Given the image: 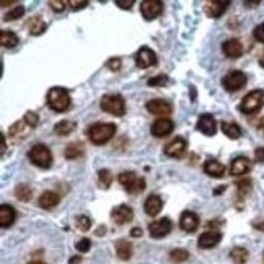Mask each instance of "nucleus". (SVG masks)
Listing matches in <instances>:
<instances>
[{
	"label": "nucleus",
	"mask_w": 264,
	"mask_h": 264,
	"mask_svg": "<svg viewBox=\"0 0 264 264\" xmlns=\"http://www.w3.org/2000/svg\"><path fill=\"white\" fill-rule=\"evenodd\" d=\"M111 219H113L117 225H124V223H129L132 219H134V210H132L126 204H121L113 209L111 212Z\"/></svg>",
	"instance_id": "nucleus-11"
},
{
	"label": "nucleus",
	"mask_w": 264,
	"mask_h": 264,
	"mask_svg": "<svg viewBox=\"0 0 264 264\" xmlns=\"http://www.w3.org/2000/svg\"><path fill=\"white\" fill-rule=\"evenodd\" d=\"M254 38L258 39V41L264 43V23H261L259 26L254 28Z\"/></svg>",
	"instance_id": "nucleus-44"
},
{
	"label": "nucleus",
	"mask_w": 264,
	"mask_h": 264,
	"mask_svg": "<svg viewBox=\"0 0 264 264\" xmlns=\"http://www.w3.org/2000/svg\"><path fill=\"white\" fill-rule=\"evenodd\" d=\"M28 264H44V262H41V261H31V262H28Z\"/></svg>",
	"instance_id": "nucleus-52"
},
{
	"label": "nucleus",
	"mask_w": 264,
	"mask_h": 264,
	"mask_svg": "<svg viewBox=\"0 0 264 264\" xmlns=\"http://www.w3.org/2000/svg\"><path fill=\"white\" fill-rule=\"evenodd\" d=\"M186 141H184L183 137H176V139H173L170 144H167L165 145V149H163V152H165V155L167 157H171V158H180V157H183L184 155V152H186Z\"/></svg>",
	"instance_id": "nucleus-10"
},
{
	"label": "nucleus",
	"mask_w": 264,
	"mask_h": 264,
	"mask_svg": "<svg viewBox=\"0 0 264 264\" xmlns=\"http://www.w3.org/2000/svg\"><path fill=\"white\" fill-rule=\"evenodd\" d=\"M189 258V253L186 251V249H173V251L170 253V259L173 262H184Z\"/></svg>",
	"instance_id": "nucleus-33"
},
{
	"label": "nucleus",
	"mask_w": 264,
	"mask_h": 264,
	"mask_svg": "<svg viewBox=\"0 0 264 264\" xmlns=\"http://www.w3.org/2000/svg\"><path fill=\"white\" fill-rule=\"evenodd\" d=\"M48 104L49 106L57 111V113H64L70 108V95L65 88L61 87H54L49 90L48 93Z\"/></svg>",
	"instance_id": "nucleus-2"
},
{
	"label": "nucleus",
	"mask_w": 264,
	"mask_h": 264,
	"mask_svg": "<svg viewBox=\"0 0 264 264\" xmlns=\"http://www.w3.org/2000/svg\"><path fill=\"white\" fill-rule=\"evenodd\" d=\"M249 186H251V181H241L238 183V194L240 196H245V193L249 191Z\"/></svg>",
	"instance_id": "nucleus-43"
},
{
	"label": "nucleus",
	"mask_w": 264,
	"mask_h": 264,
	"mask_svg": "<svg viewBox=\"0 0 264 264\" xmlns=\"http://www.w3.org/2000/svg\"><path fill=\"white\" fill-rule=\"evenodd\" d=\"M197 130L202 132L204 136H214L217 132V124L214 116L210 114H202L197 121Z\"/></svg>",
	"instance_id": "nucleus-18"
},
{
	"label": "nucleus",
	"mask_w": 264,
	"mask_h": 264,
	"mask_svg": "<svg viewBox=\"0 0 264 264\" xmlns=\"http://www.w3.org/2000/svg\"><path fill=\"white\" fill-rule=\"evenodd\" d=\"M254 158H256V162H258V163H264V147L256 149V152H254Z\"/></svg>",
	"instance_id": "nucleus-46"
},
{
	"label": "nucleus",
	"mask_w": 264,
	"mask_h": 264,
	"mask_svg": "<svg viewBox=\"0 0 264 264\" xmlns=\"http://www.w3.org/2000/svg\"><path fill=\"white\" fill-rule=\"evenodd\" d=\"M222 132L228 139H233V141L240 139L241 136V129L238 124H235V122H222Z\"/></svg>",
	"instance_id": "nucleus-28"
},
{
	"label": "nucleus",
	"mask_w": 264,
	"mask_h": 264,
	"mask_svg": "<svg viewBox=\"0 0 264 264\" xmlns=\"http://www.w3.org/2000/svg\"><path fill=\"white\" fill-rule=\"evenodd\" d=\"M204 171L212 178H222L223 173H225V167L217 160H209L204 165Z\"/></svg>",
	"instance_id": "nucleus-24"
},
{
	"label": "nucleus",
	"mask_w": 264,
	"mask_h": 264,
	"mask_svg": "<svg viewBox=\"0 0 264 264\" xmlns=\"http://www.w3.org/2000/svg\"><path fill=\"white\" fill-rule=\"evenodd\" d=\"M222 51H223V54L230 59H238L243 54V44L235 38L227 39V41L222 44Z\"/></svg>",
	"instance_id": "nucleus-16"
},
{
	"label": "nucleus",
	"mask_w": 264,
	"mask_h": 264,
	"mask_svg": "<svg viewBox=\"0 0 264 264\" xmlns=\"http://www.w3.org/2000/svg\"><path fill=\"white\" fill-rule=\"evenodd\" d=\"M228 5V0H209V2L204 4V12L209 18H219L225 13Z\"/></svg>",
	"instance_id": "nucleus-8"
},
{
	"label": "nucleus",
	"mask_w": 264,
	"mask_h": 264,
	"mask_svg": "<svg viewBox=\"0 0 264 264\" xmlns=\"http://www.w3.org/2000/svg\"><path fill=\"white\" fill-rule=\"evenodd\" d=\"M80 261H82L80 256H74V258H70V259H69V262H70V264H78Z\"/></svg>",
	"instance_id": "nucleus-48"
},
{
	"label": "nucleus",
	"mask_w": 264,
	"mask_h": 264,
	"mask_svg": "<svg viewBox=\"0 0 264 264\" xmlns=\"http://www.w3.org/2000/svg\"><path fill=\"white\" fill-rule=\"evenodd\" d=\"M173 121L168 119V117H163V119H157L154 124H152V136L155 137H165L173 132Z\"/></svg>",
	"instance_id": "nucleus-15"
},
{
	"label": "nucleus",
	"mask_w": 264,
	"mask_h": 264,
	"mask_svg": "<svg viewBox=\"0 0 264 264\" xmlns=\"http://www.w3.org/2000/svg\"><path fill=\"white\" fill-rule=\"evenodd\" d=\"M171 232V220L170 219H158L149 225V233L154 238H162Z\"/></svg>",
	"instance_id": "nucleus-12"
},
{
	"label": "nucleus",
	"mask_w": 264,
	"mask_h": 264,
	"mask_svg": "<svg viewBox=\"0 0 264 264\" xmlns=\"http://www.w3.org/2000/svg\"><path fill=\"white\" fill-rule=\"evenodd\" d=\"M136 64L141 69H147V67H152V65H155L157 64L155 52L152 49H149V48H142L136 56Z\"/></svg>",
	"instance_id": "nucleus-14"
},
{
	"label": "nucleus",
	"mask_w": 264,
	"mask_h": 264,
	"mask_svg": "<svg viewBox=\"0 0 264 264\" xmlns=\"http://www.w3.org/2000/svg\"><path fill=\"white\" fill-rule=\"evenodd\" d=\"M28 157H30V160L39 168H49L52 165L51 150L46 147V145H43V144L33 145V147L30 149V152H28Z\"/></svg>",
	"instance_id": "nucleus-3"
},
{
	"label": "nucleus",
	"mask_w": 264,
	"mask_h": 264,
	"mask_svg": "<svg viewBox=\"0 0 264 264\" xmlns=\"http://www.w3.org/2000/svg\"><path fill=\"white\" fill-rule=\"evenodd\" d=\"M116 5L119 7V9H126L129 10L132 5H134V0H116Z\"/></svg>",
	"instance_id": "nucleus-45"
},
{
	"label": "nucleus",
	"mask_w": 264,
	"mask_h": 264,
	"mask_svg": "<svg viewBox=\"0 0 264 264\" xmlns=\"http://www.w3.org/2000/svg\"><path fill=\"white\" fill-rule=\"evenodd\" d=\"M167 82H168V77L167 75H158V77L149 78V85H150V87H163V85H167Z\"/></svg>",
	"instance_id": "nucleus-38"
},
{
	"label": "nucleus",
	"mask_w": 264,
	"mask_h": 264,
	"mask_svg": "<svg viewBox=\"0 0 264 264\" xmlns=\"http://www.w3.org/2000/svg\"><path fill=\"white\" fill-rule=\"evenodd\" d=\"M98 183L103 189H108L113 183V175H111L109 170H100L98 171Z\"/></svg>",
	"instance_id": "nucleus-30"
},
{
	"label": "nucleus",
	"mask_w": 264,
	"mask_h": 264,
	"mask_svg": "<svg viewBox=\"0 0 264 264\" xmlns=\"http://www.w3.org/2000/svg\"><path fill=\"white\" fill-rule=\"evenodd\" d=\"M163 207V201H162V197L160 196H157V194H152L147 197V201H145L144 204V210H145V214H149V215H157L158 212L162 210Z\"/></svg>",
	"instance_id": "nucleus-22"
},
{
	"label": "nucleus",
	"mask_w": 264,
	"mask_h": 264,
	"mask_svg": "<svg viewBox=\"0 0 264 264\" xmlns=\"http://www.w3.org/2000/svg\"><path fill=\"white\" fill-rule=\"evenodd\" d=\"M130 235H132V236H141V235H142V230H141V228H132V230H130Z\"/></svg>",
	"instance_id": "nucleus-47"
},
{
	"label": "nucleus",
	"mask_w": 264,
	"mask_h": 264,
	"mask_svg": "<svg viewBox=\"0 0 264 264\" xmlns=\"http://www.w3.org/2000/svg\"><path fill=\"white\" fill-rule=\"evenodd\" d=\"M46 28H48V25H46V22L41 17H33L28 22V30H30V33L33 36L43 35V33L46 31Z\"/></svg>",
	"instance_id": "nucleus-26"
},
{
	"label": "nucleus",
	"mask_w": 264,
	"mask_h": 264,
	"mask_svg": "<svg viewBox=\"0 0 264 264\" xmlns=\"http://www.w3.org/2000/svg\"><path fill=\"white\" fill-rule=\"evenodd\" d=\"M90 246H91V243H90V240H87V238H83V240H80L77 243V251H80V253H87L88 249H90Z\"/></svg>",
	"instance_id": "nucleus-41"
},
{
	"label": "nucleus",
	"mask_w": 264,
	"mask_h": 264,
	"mask_svg": "<svg viewBox=\"0 0 264 264\" xmlns=\"http://www.w3.org/2000/svg\"><path fill=\"white\" fill-rule=\"evenodd\" d=\"M83 154V150L78 147V145H74V144H70L67 149H65V157L67 158H77V157H80Z\"/></svg>",
	"instance_id": "nucleus-36"
},
{
	"label": "nucleus",
	"mask_w": 264,
	"mask_h": 264,
	"mask_svg": "<svg viewBox=\"0 0 264 264\" xmlns=\"http://www.w3.org/2000/svg\"><path fill=\"white\" fill-rule=\"evenodd\" d=\"M59 201H61V197H59L57 193H54V191H46V193H43L41 196H39V207L43 209H52L56 207Z\"/></svg>",
	"instance_id": "nucleus-23"
},
{
	"label": "nucleus",
	"mask_w": 264,
	"mask_h": 264,
	"mask_svg": "<svg viewBox=\"0 0 264 264\" xmlns=\"http://www.w3.org/2000/svg\"><path fill=\"white\" fill-rule=\"evenodd\" d=\"M77 227H78V230H82V232H87V230H90V227H91V220L87 215H78L77 217Z\"/></svg>",
	"instance_id": "nucleus-35"
},
{
	"label": "nucleus",
	"mask_w": 264,
	"mask_h": 264,
	"mask_svg": "<svg viewBox=\"0 0 264 264\" xmlns=\"http://www.w3.org/2000/svg\"><path fill=\"white\" fill-rule=\"evenodd\" d=\"M108 65V69L109 70H113V72H117L121 69V59L119 57H113V59H109V61L106 62Z\"/></svg>",
	"instance_id": "nucleus-40"
},
{
	"label": "nucleus",
	"mask_w": 264,
	"mask_h": 264,
	"mask_svg": "<svg viewBox=\"0 0 264 264\" xmlns=\"http://www.w3.org/2000/svg\"><path fill=\"white\" fill-rule=\"evenodd\" d=\"M141 12L145 20H154L163 12V2H160V0H144L141 5Z\"/></svg>",
	"instance_id": "nucleus-9"
},
{
	"label": "nucleus",
	"mask_w": 264,
	"mask_h": 264,
	"mask_svg": "<svg viewBox=\"0 0 264 264\" xmlns=\"http://www.w3.org/2000/svg\"><path fill=\"white\" fill-rule=\"evenodd\" d=\"M119 183L130 194H139L145 189V180L139 178L134 171H122L119 175Z\"/></svg>",
	"instance_id": "nucleus-6"
},
{
	"label": "nucleus",
	"mask_w": 264,
	"mask_h": 264,
	"mask_svg": "<svg viewBox=\"0 0 264 264\" xmlns=\"http://www.w3.org/2000/svg\"><path fill=\"white\" fill-rule=\"evenodd\" d=\"M23 13H25V9H23V7H22V5H17L15 9L10 10L9 13H7L4 20H7V22H13V20L22 18V17H23Z\"/></svg>",
	"instance_id": "nucleus-34"
},
{
	"label": "nucleus",
	"mask_w": 264,
	"mask_h": 264,
	"mask_svg": "<svg viewBox=\"0 0 264 264\" xmlns=\"http://www.w3.org/2000/svg\"><path fill=\"white\" fill-rule=\"evenodd\" d=\"M0 44L4 46V48H15L18 44V36L15 35L13 31H7V30H2L0 31Z\"/></svg>",
	"instance_id": "nucleus-27"
},
{
	"label": "nucleus",
	"mask_w": 264,
	"mask_h": 264,
	"mask_svg": "<svg viewBox=\"0 0 264 264\" xmlns=\"http://www.w3.org/2000/svg\"><path fill=\"white\" fill-rule=\"evenodd\" d=\"M101 109L113 116H124L126 113V101L121 95H104L101 98Z\"/></svg>",
	"instance_id": "nucleus-5"
},
{
	"label": "nucleus",
	"mask_w": 264,
	"mask_h": 264,
	"mask_svg": "<svg viewBox=\"0 0 264 264\" xmlns=\"http://www.w3.org/2000/svg\"><path fill=\"white\" fill-rule=\"evenodd\" d=\"M249 170H251V162H249L246 157H236L232 162V167H230V173L233 176H243L246 175Z\"/></svg>",
	"instance_id": "nucleus-20"
},
{
	"label": "nucleus",
	"mask_w": 264,
	"mask_h": 264,
	"mask_svg": "<svg viewBox=\"0 0 264 264\" xmlns=\"http://www.w3.org/2000/svg\"><path fill=\"white\" fill-rule=\"evenodd\" d=\"M147 109L149 113L155 114V116H168L171 114V104L165 100H150L147 103Z\"/></svg>",
	"instance_id": "nucleus-17"
},
{
	"label": "nucleus",
	"mask_w": 264,
	"mask_h": 264,
	"mask_svg": "<svg viewBox=\"0 0 264 264\" xmlns=\"http://www.w3.org/2000/svg\"><path fill=\"white\" fill-rule=\"evenodd\" d=\"M180 225H181V228L184 230V232L193 233L197 230V227H199V217H197L194 212L186 210V212H183V215H181Z\"/></svg>",
	"instance_id": "nucleus-19"
},
{
	"label": "nucleus",
	"mask_w": 264,
	"mask_h": 264,
	"mask_svg": "<svg viewBox=\"0 0 264 264\" xmlns=\"http://www.w3.org/2000/svg\"><path fill=\"white\" fill-rule=\"evenodd\" d=\"M222 85L227 91H238L246 85V75L240 70L228 72V74L222 78Z\"/></svg>",
	"instance_id": "nucleus-7"
},
{
	"label": "nucleus",
	"mask_w": 264,
	"mask_h": 264,
	"mask_svg": "<svg viewBox=\"0 0 264 264\" xmlns=\"http://www.w3.org/2000/svg\"><path fill=\"white\" fill-rule=\"evenodd\" d=\"M116 132V126L114 124H106V122H98L93 124L88 129V139L91 141V144L95 145H103L108 141H111Z\"/></svg>",
	"instance_id": "nucleus-1"
},
{
	"label": "nucleus",
	"mask_w": 264,
	"mask_h": 264,
	"mask_svg": "<svg viewBox=\"0 0 264 264\" xmlns=\"http://www.w3.org/2000/svg\"><path fill=\"white\" fill-rule=\"evenodd\" d=\"M65 4H67V2H64V0H49V2H48V5L54 12H62L65 9Z\"/></svg>",
	"instance_id": "nucleus-39"
},
{
	"label": "nucleus",
	"mask_w": 264,
	"mask_h": 264,
	"mask_svg": "<svg viewBox=\"0 0 264 264\" xmlns=\"http://www.w3.org/2000/svg\"><path fill=\"white\" fill-rule=\"evenodd\" d=\"M38 121H39V116L35 113V111H28V113L25 114V119H23V122L28 124L30 127H36Z\"/></svg>",
	"instance_id": "nucleus-37"
},
{
	"label": "nucleus",
	"mask_w": 264,
	"mask_h": 264,
	"mask_svg": "<svg viewBox=\"0 0 264 264\" xmlns=\"http://www.w3.org/2000/svg\"><path fill=\"white\" fill-rule=\"evenodd\" d=\"M230 256H232V259L236 264H245L248 261V251H246L245 248H240V246L233 248L232 253H230Z\"/></svg>",
	"instance_id": "nucleus-31"
},
{
	"label": "nucleus",
	"mask_w": 264,
	"mask_h": 264,
	"mask_svg": "<svg viewBox=\"0 0 264 264\" xmlns=\"http://www.w3.org/2000/svg\"><path fill=\"white\" fill-rule=\"evenodd\" d=\"M262 104H264V91L253 90L243 98L240 109H241V113H245V114H254L262 108Z\"/></svg>",
	"instance_id": "nucleus-4"
},
{
	"label": "nucleus",
	"mask_w": 264,
	"mask_h": 264,
	"mask_svg": "<svg viewBox=\"0 0 264 264\" xmlns=\"http://www.w3.org/2000/svg\"><path fill=\"white\" fill-rule=\"evenodd\" d=\"M15 217L17 212L12 206H9V204H2L0 206V227L2 228H9L15 222Z\"/></svg>",
	"instance_id": "nucleus-21"
},
{
	"label": "nucleus",
	"mask_w": 264,
	"mask_h": 264,
	"mask_svg": "<svg viewBox=\"0 0 264 264\" xmlns=\"http://www.w3.org/2000/svg\"><path fill=\"white\" fill-rule=\"evenodd\" d=\"M15 194H17L18 199L28 202L33 197V189L30 186H26V184H20V186H17V189H15Z\"/></svg>",
	"instance_id": "nucleus-32"
},
{
	"label": "nucleus",
	"mask_w": 264,
	"mask_h": 264,
	"mask_svg": "<svg viewBox=\"0 0 264 264\" xmlns=\"http://www.w3.org/2000/svg\"><path fill=\"white\" fill-rule=\"evenodd\" d=\"M116 254H117V258L122 259V261L130 259V256H132V245H130V241L117 240L116 241Z\"/></svg>",
	"instance_id": "nucleus-25"
},
{
	"label": "nucleus",
	"mask_w": 264,
	"mask_h": 264,
	"mask_svg": "<svg viewBox=\"0 0 264 264\" xmlns=\"http://www.w3.org/2000/svg\"><path fill=\"white\" fill-rule=\"evenodd\" d=\"M259 65H261V67H264V54L259 57Z\"/></svg>",
	"instance_id": "nucleus-50"
},
{
	"label": "nucleus",
	"mask_w": 264,
	"mask_h": 264,
	"mask_svg": "<svg viewBox=\"0 0 264 264\" xmlns=\"http://www.w3.org/2000/svg\"><path fill=\"white\" fill-rule=\"evenodd\" d=\"M75 122H72V121H61V122H57L56 126H54V132L57 136H69L70 132H74L75 130Z\"/></svg>",
	"instance_id": "nucleus-29"
},
{
	"label": "nucleus",
	"mask_w": 264,
	"mask_h": 264,
	"mask_svg": "<svg viewBox=\"0 0 264 264\" xmlns=\"http://www.w3.org/2000/svg\"><path fill=\"white\" fill-rule=\"evenodd\" d=\"M5 152V136H2V154Z\"/></svg>",
	"instance_id": "nucleus-49"
},
{
	"label": "nucleus",
	"mask_w": 264,
	"mask_h": 264,
	"mask_svg": "<svg viewBox=\"0 0 264 264\" xmlns=\"http://www.w3.org/2000/svg\"><path fill=\"white\" fill-rule=\"evenodd\" d=\"M222 240V233L220 232H214V230H210V232H206L199 236V240H197V246L201 249H209V248H214L220 243Z\"/></svg>",
	"instance_id": "nucleus-13"
},
{
	"label": "nucleus",
	"mask_w": 264,
	"mask_h": 264,
	"mask_svg": "<svg viewBox=\"0 0 264 264\" xmlns=\"http://www.w3.org/2000/svg\"><path fill=\"white\" fill-rule=\"evenodd\" d=\"M259 127H261V129L264 130V117H262V119L259 121Z\"/></svg>",
	"instance_id": "nucleus-51"
},
{
	"label": "nucleus",
	"mask_w": 264,
	"mask_h": 264,
	"mask_svg": "<svg viewBox=\"0 0 264 264\" xmlns=\"http://www.w3.org/2000/svg\"><path fill=\"white\" fill-rule=\"evenodd\" d=\"M69 5L72 10H80V9H85V7L88 5V2L87 0H70Z\"/></svg>",
	"instance_id": "nucleus-42"
}]
</instances>
